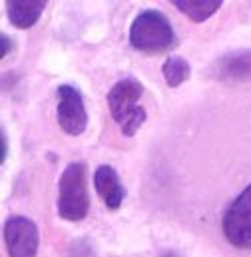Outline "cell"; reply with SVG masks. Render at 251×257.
Returning <instances> with one entry per match:
<instances>
[{
	"instance_id": "cell-1",
	"label": "cell",
	"mask_w": 251,
	"mask_h": 257,
	"mask_svg": "<svg viewBox=\"0 0 251 257\" xmlns=\"http://www.w3.org/2000/svg\"><path fill=\"white\" fill-rule=\"evenodd\" d=\"M130 44L146 54L168 52L176 44V34L168 16L160 10L140 12L130 26Z\"/></svg>"
},
{
	"instance_id": "cell-2",
	"label": "cell",
	"mask_w": 251,
	"mask_h": 257,
	"mask_svg": "<svg viewBox=\"0 0 251 257\" xmlns=\"http://www.w3.org/2000/svg\"><path fill=\"white\" fill-rule=\"evenodd\" d=\"M144 94V86L136 78H124L112 86L108 92V108L114 118V122L120 126L124 136H134L142 124L146 122V108H142L138 102Z\"/></svg>"
},
{
	"instance_id": "cell-3",
	"label": "cell",
	"mask_w": 251,
	"mask_h": 257,
	"mask_svg": "<svg viewBox=\"0 0 251 257\" xmlns=\"http://www.w3.org/2000/svg\"><path fill=\"white\" fill-rule=\"evenodd\" d=\"M90 195L86 164L72 162L64 168L58 184V215L66 221H80L88 215Z\"/></svg>"
},
{
	"instance_id": "cell-4",
	"label": "cell",
	"mask_w": 251,
	"mask_h": 257,
	"mask_svg": "<svg viewBox=\"0 0 251 257\" xmlns=\"http://www.w3.org/2000/svg\"><path fill=\"white\" fill-rule=\"evenodd\" d=\"M223 235L237 249H251V184L239 193L223 215Z\"/></svg>"
},
{
	"instance_id": "cell-5",
	"label": "cell",
	"mask_w": 251,
	"mask_h": 257,
	"mask_svg": "<svg viewBox=\"0 0 251 257\" xmlns=\"http://www.w3.org/2000/svg\"><path fill=\"white\" fill-rule=\"evenodd\" d=\"M58 106H56V120L64 134L68 136H80L88 126V114L84 106V98L78 88L62 84L56 90Z\"/></svg>"
},
{
	"instance_id": "cell-6",
	"label": "cell",
	"mask_w": 251,
	"mask_h": 257,
	"mask_svg": "<svg viewBox=\"0 0 251 257\" xmlns=\"http://www.w3.org/2000/svg\"><path fill=\"white\" fill-rule=\"evenodd\" d=\"M4 241L10 257H36L40 235L32 219L14 215L4 223Z\"/></svg>"
},
{
	"instance_id": "cell-7",
	"label": "cell",
	"mask_w": 251,
	"mask_h": 257,
	"mask_svg": "<svg viewBox=\"0 0 251 257\" xmlns=\"http://www.w3.org/2000/svg\"><path fill=\"white\" fill-rule=\"evenodd\" d=\"M94 188L100 199L106 203L108 209H118L126 197L124 186L120 184V176L112 166H98L94 172Z\"/></svg>"
},
{
	"instance_id": "cell-8",
	"label": "cell",
	"mask_w": 251,
	"mask_h": 257,
	"mask_svg": "<svg viewBox=\"0 0 251 257\" xmlns=\"http://www.w3.org/2000/svg\"><path fill=\"white\" fill-rule=\"evenodd\" d=\"M213 72L223 82H251V50L223 54L215 62Z\"/></svg>"
},
{
	"instance_id": "cell-9",
	"label": "cell",
	"mask_w": 251,
	"mask_h": 257,
	"mask_svg": "<svg viewBox=\"0 0 251 257\" xmlns=\"http://www.w3.org/2000/svg\"><path fill=\"white\" fill-rule=\"evenodd\" d=\"M46 4L48 0H6L8 20L14 28H32L40 20Z\"/></svg>"
},
{
	"instance_id": "cell-10",
	"label": "cell",
	"mask_w": 251,
	"mask_h": 257,
	"mask_svg": "<svg viewBox=\"0 0 251 257\" xmlns=\"http://www.w3.org/2000/svg\"><path fill=\"white\" fill-rule=\"evenodd\" d=\"M170 2L195 24H201L207 18H211L223 4V0H170Z\"/></svg>"
},
{
	"instance_id": "cell-11",
	"label": "cell",
	"mask_w": 251,
	"mask_h": 257,
	"mask_svg": "<svg viewBox=\"0 0 251 257\" xmlns=\"http://www.w3.org/2000/svg\"><path fill=\"white\" fill-rule=\"evenodd\" d=\"M162 74H164V80L168 86H172V88L182 86L189 78L188 60H184L182 56H170L162 66Z\"/></svg>"
},
{
	"instance_id": "cell-12",
	"label": "cell",
	"mask_w": 251,
	"mask_h": 257,
	"mask_svg": "<svg viewBox=\"0 0 251 257\" xmlns=\"http://www.w3.org/2000/svg\"><path fill=\"white\" fill-rule=\"evenodd\" d=\"M0 136H2V156H0V164H4V162H6V156H8V136H6L4 128L0 132Z\"/></svg>"
},
{
	"instance_id": "cell-13",
	"label": "cell",
	"mask_w": 251,
	"mask_h": 257,
	"mask_svg": "<svg viewBox=\"0 0 251 257\" xmlns=\"http://www.w3.org/2000/svg\"><path fill=\"white\" fill-rule=\"evenodd\" d=\"M2 58H6L8 56V52H12V40H8V36L6 34H2Z\"/></svg>"
}]
</instances>
